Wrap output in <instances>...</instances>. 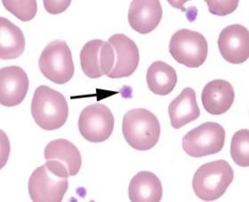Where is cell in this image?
Here are the masks:
<instances>
[{
    "instance_id": "cell-1",
    "label": "cell",
    "mask_w": 249,
    "mask_h": 202,
    "mask_svg": "<svg viewBox=\"0 0 249 202\" xmlns=\"http://www.w3.org/2000/svg\"><path fill=\"white\" fill-rule=\"evenodd\" d=\"M69 175L58 164L47 161L35 170L30 176L28 190L35 202H60L69 187Z\"/></svg>"
},
{
    "instance_id": "cell-2",
    "label": "cell",
    "mask_w": 249,
    "mask_h": 202,
    "mask_svg": "<svg viewBox=\"0 0 249 202\" xmlns=\"http://www.w3.org/2000/svg\"><path fill=\"white\" fill-rule=\"evenodd\" d=\"M31 110L36 124L46 130L61 128L69 116V106L65 96L45 85L39 86L35 91Z\"/></svg>"
},
{
    "instance_id": "cell-3",
    "label": "cell",
    "mask_w": 249,
    "mask_h": 202,
    "mask_svg": "<svg viewBox=\"0 0 249 202\" xmlns=\"http://www.w3.org/2000/svg\"><path fill=\"white\" fill-rule=\"evenodd\" d=\"M122 132L131 147L138 151H147L158 143L160 125L158 118L148 110L135 109L125 114Z\"/></svg>"
},
{
    "instance_id": "cell-4",
    "label": "cell",
    "mask_w": 249,
    "mask_h": 202,
    "mask_svg": "<svg viewBox=\"0 0 249 202\" xmlns=\"http://www.w3.org/2000/svg\"><path fill=\"white\" fill-rule=\"evenodd\" d=\"M233 179L232 168L226 161L220 160L200 166L194 175L192 187L200 200L213 201L225 194Z\"/></svg>"
},
{
    "instance_id": "cell-5",
    "label": "cell",
    "mask_w": 249,
    "mask_h": 202,
    "mask_svg": "<svg viewBox=\"0 0 249 202\" xmlns=\"http://www.w3.org/2000/svg\"><path fill=\"white\" fill-rule=\"evenodd\" d=\"M43 75L58 85H64L72 78L75 67L71 49L65 41L50 42L43 50L38 61Z\"/></svg>"
},
{
    "instance_id": "cell-6",
    "label": "cell",
    "mask_w": 249,
    "mask_h": 202,
    "mask_svg": "<svg viewBox=\"0 0 249 202\" xmlns=\"http://www.w3.org/2000/svg\"><path fill=\"white\" fill-rule=\"evenodd\" d=\"M169 50L170 54L178 63L188 68H199L207 58L208 45L202 34L182 29L173 35Z\"/></svg>"
},
{
    "instance_id": "cell-7",
    "label": "cell",
    "mask_w": 249,
    "mask_h": 202,
    "mask_svg": "<svg viewBox=\"0 0 249 202\" xmlns=\"http://www.w3.org/2000/svg\"><path fill=\"white\" fill-rule=\"evenodd\" d=\"M226 131L218 123L207 122L188 132L182 139L183 150L192 157L216 154L224 147Z\"/></svg>"
},
{
    "instance_id": "cell-8",
    "label": "cell",
    "mask_w": 249,
    "mask_h": 202,
    "mask_svg": "<svg viewBox=\"0 0 249 202\" xmlns=\"http://www.w3.org/2000/svg\"><path fill=\"white\" fill-rule=\"evenodd\" d=\"M78 129L87 141L99 143L110 137L115 126V118L106 105L95 103L83 110L78 122Z\"/></svg>"
},
{
    "instance_id": "cell-9",
    "label": "cell",
    "mask_w": 249,
    "mask_h": 202,
    "mask_svg": "<svg viewBox=\"0 0 249 202\" xmlns=\"http://www.w3.org/2000/svg\"><path fill=\"white\" fill-rule=\"evenodd\" d=\"M80 60L83 72L87 77L95 79L108 76L114 67V51L108 41L93 39L83 47Z\"/></svg>"
},
{
    "instance_id": "cell-10",
    "label": "cell",
    "mask_w": 249,
    "mask_h": 202,
    "mask_svg": "<svg viewBox=\"0 0 249 202\" xmlns=\"http://www.w3.org/2000/svg\"><path fill=\"white\" fill-rule=\"evenodd\" d=\"M218 47L223 58L233 64H242L249 57V32L245 26L233 24L222 30Z\"/></svg>"
},
{
    "instance_id": "cell-11",
    "label": "cell",
    "mask_w": 249,
    "mask_h": 202,
    "mask_svg": "<svg viewBox=\"0 0 249 202\" xmlns=\"http://www.w3.org/2000/svg\"><path fill=\"white\" fill-rule=\"evenodd\" d=\"M114 51L115 64L111 73L107 76L111 78L127 77L137 70L140 61L138 47L126 35L117 34L109 38Z\"/></svg>"
},
{
    "instance_id": "cell-12",
    "label": "cell",
    "mask_w": 249,
    "mask_h": 202,
    "mask_svg": "<svg viewBox=\"0 0 249 202\" xmlns=\"http://www.w3.org/2000/svg\"><path fill=\"white\" fill-rule=\"evenodd\" d=\"M27 73L18 66L0 70V103L6 107L17 106L23 102L29 90Z\"/></svg>"
},
{
    "instance_id": "cell-13",
    "label": "cell",
    "mask_w": 249,
    "mask_h": 202,
    "mask_svg": "<svg viewBox=\"0 0 249 202\" xmlns=\"http://www.w3.org/2000/svg\"><path fill=\"white\" fill-rule=\"evenodd\" d=\"M163 9L159 1H133L128 12L129 23L141 34L154 31L162 18Z\"/></svg>"
},
{
    "instance_id": "cell-14",
    "label": "cell",
    "mask_w": 249,
    "mask_h": 202,
    "mask_svg": "<svg viewBox=\"0 0 249 202\" xmlns=\"http://www.w3.org/2000/svg\"><path fill=\"white\" fill-rule=\"evenodd\" d=\"M234 98L232 86L228 81L220 79L208 82L202 93L203 107L213 115H221L229 110Z\"/></svg>"
},
{
    "instance_id": "cell-15",
    "label": "cell",
    "mask_w": 249,
    "mask_h": 202,
    "mask_svg": "<svg viewBox=\"0 0 249 202\" xmlns=\"http://www.w3.org/2000/svg\"><path fill=\"white\" fill-rule=\"evenodd\" d=\"M44 155L47 161L55 162L66 169L69 177L75 176L81 168L80 151L67 139H58L49 143L45 149Z\"/></svg>"
},
{
    "instance_id": "cell-16",
    "label": "cell",
    "mask_w": 249,
    "mask_h": 202,
    "mask_svg": "<svg viewBox=\"0 0 249 202\" xmlns=\"http://www.w3.org/2000/svg\"><path fill=\"white\" fill-rule=\"evenodd\" d=\"M168 112L171 125L175 129H180L197 119L200 110L195 91L190 87L183 89L170 103Z\"/></svg>"
},
{
    "instance_id": "cell-17",
    "label": "cell",
    "mask_w": 249,
    "mask_h": 202,
    "mask_svg": "<svg viewBox=\"0 0 249 202\" xmlns=\"http://www.w3.org/2000/svg\"><path fill=\"white\" fill-rule=\"evenodd\" d=\"M128 194L133 202H159L162 199V184L154 173L142 171L131 180Z\"/></svg>"
},
{
    "instance_id": "cell-18",
    "label": "cell",
    "mask_w": 249,
    "mask_h": 202,
    "mask_svg": "<svg viewBox=\"0 0 249 202\" xmlns=\"http://www.w3.org/2000/svg\"><path fill=\"white\" fill-rule=\"evenodd\" d=\"M24 34L18 26L4 17L0 18V58H18L25 50Z\"/></svg>"
},
{
    "instance_id": "cell-19",
    "label": "cell",
    "mask_w": 249,
    "mask_h": 202,
    "mask_svg": "<svg viewBox=\"0 0 249 202\" xmlns=\"http://www.w3.org/2000/svg\"><path fill=\"white\" fill-rule=\"evenodd\" d=\"M148 89L155 94L167 95L176 87L177 73L171 66L163 61H156L148 68L146 74Z\"/></svg>"
},
{
    "instance_id": "cell-20",
    "label": "cell",
    "mask_w": 249,
    "mask_h": 202,
    "mask_svg": "<svg viewBox=\"0 0 249 202\" xmlns=\"http://www.w3.org/2000/svg\"><path fill=\"white\" fill-rule=\"evenodd\" d=\"M249 130L240 129L231 139V156L234 163L242 167L249 166Z\"/></svg>"
},
{
    "instance_id": "cell-21",
    "label": "cell",
    "mask_w": 249,
    "mask_h": 202,
    "mask_svg": "<svg viewBox=\"0 0 249 202\" xmlns=\"http://www.w3.org/2000/svg\"><path fill=\"white\" fill-rule=\"evenodd\" d=\"M8 11L23 21L32 20L37 11L36 1H2Z\"/></svg>"
},
{
    "instance_id": "cell-22",
    "label": "cell",
    "mask_w": 249,
    "mask_h": 202,
    "mask_svg": "<svg viewBox=\"0 0 249 202\" xmlns=\"http://www.w3.org/2000/svg\"><path fill=\"white\" fill-rule=\"evenodd\" d=\"M209 11L214 15L225 16L231 14L238 6L239 1H205Z\"/></svg>"
},
{
    "instance_id": "cell-23",
    "label": "cell",
    "mask_w": 249,
    "mask_h": 202,
    "mask_svg": "<svg viewBox=\"0 0 249 202\" xmlns=\"http://www.w3.org/2000/svg\"><path fill=\"white\" fill-rule=\"evenodd\" d=\"M71 1H43L46 10L52 15H58L69 7Z\"/></svg>"
}]
</instances>
